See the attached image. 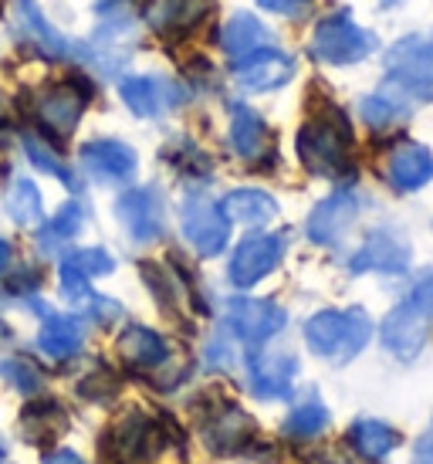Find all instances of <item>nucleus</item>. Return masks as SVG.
<instances>
[{
	"instance_id": "nucleus-19",
	"label": "nucleus",
	"mask_w": 433,
	"mask_h": 464,
	"mask_svg": "<svg viewBox=\"0 0 433 464\" xmlns=\"http://www.w3.org/2000/svg\"><path fill=\"white\" fill-rule=\"evenodd\" d=\"M34 109H38V122L48 132L72 136L85 112V95L75 85H48L44 92H38Z\"/></svg>"
},
{
	"instance_id": "nucleus-11",
	"label": "nucleus",
	"mask_w": 433,
	"mask_h": 464,
	"mask_svg": "<svg viewBox=\"0 0 433 464\" xmlns=\"http://www.w3.org/2000/svg\"><path fill=\"white\" fill-rule=\"evenodd\" d=\"M281 258H284V237L281 234H255V237H244L234 258H230V282L237 288H251L257 285L265 275L278 268Z\"/></svg>"
},
{
	"instance_id": "nucleus-41",
	"label": "nucleus",
	"mask_w": 433,
	"mask_h": 464,
	"mask_svg": "<svg viewBox=\"0 0 433 464\" xmlns=\"http://www.w3.org/2000/svg\"><path fill=\"white\" fill-rule=\"evenodd\" d=\"M386 4H393V0H386Z\"/></svg>"
},
{
	"instance_id": "nucleus-13",
	"label": "nucleus",
	"mask_w": 433,
	"mask_h": 464,
	"mask_svg": "<svg viewBox=\"0 0 433 464\" xmlns=\"http://www.w3.org/2000/svg\"><path fill=\"white\" fill-rule=\"evenodd\" d=\"M200 434L214 454H237L247 451V444L255 438V420L237 403H214V411L200 424Z\"/></svg>"
},
{
	"instance_id": "nucleus-3",
	"label": "nucleus",
	"mask_w": 433,
	"mask_h": 464,
	"mask_svg": "<svg viewBox=\"0 0 433 464\" xmlns=\"http://www.w3.org/2000/svg\"><path fill=\"white\" fill-rule=\"evenodd\" d=\"M372 339V323L362 309H345V312H319L305 323V343L308 349L322 356V360L345 366V362L359 356L366 343Z\"/></svg>"
},
{
	"instance_id": "nucleus-17",
	"label": "nucleus",
	"mask_w": 433,
	"mask_h": 464,
	"mask_svg": "<svg viewBox=\"0 0 433 464\" xmlns=\"http://www.w3.org/2000/svg\"><path fill=\"white\" fill-rule=\"evenodd\" d=\"M409 265V245L403 237H396L393 231H372L366 237V245L359 247L349 271L362 275V271H382V275H399Z\"/></svg>"
},
{
	"instance_id": "nucleus-4",
	"label": "nucleus",
	"mask_w": 433,
	"mask_h": 464,
	"mask_svg": "<svg viewBox=\"0 0 433 464\" xmlns=\"http://www.w3.org/2000/svg\"><path fill=\"white\" fill-rule=\"evenodd\" d=\"M372 48H376V38L366 27H359L349 11L322 17L312 34V54L325 65H356L362 58H370Z\"/></svg>"
},
{
	"instance_id": "nucleus-8",
	"label": "nucleus",
	"mask_w": 433,
	"mask_h": 464,
	"mask_svg": "<svg viewBox=\"0 0 433 464\" xmlns=\"http://www.w3.org/2000/svg\"><path fill=\"white\" fill-rule=\"evenodd\" d=\"M11 34L24 48L44 54L52 62H64L72 58L75 48L54 31V24L44 17V11L38 7V0H11Z\"/></svg>"
},
{
	"instance_id": "nucleus-27",
	"label": "nucleus",
	"mask_w": 433,
	"mask_h": 464,
	"mask_svg": "<svg viewBox=\"0 0 433 464\" xmlns=\"http://www.w3.org/2000/svg\"><path fill=\"white\" fill-rule=\"evenodd\" d=\"M207 11H210V0H156L149 11V24L163 34L190 31L193 24L204 21Z\"/></svg>"
},
{
	"instance_id": "nucleus-1",
	"label": "nucleus",
	"mask_w": 433,
	"mask_h": 464,
	"mask_svg": "<svg viewBox=\"0 0 433 464\" xmlns=\"http://www.w3.org/2000/svg\"><path fill=\"white\" fill-rule=\"evenodd\" d=\"M298 160L315 177H342L349 173V150H352V130L349 119L339 109H325L312 116L294 136Z\"/></svg>"
},
{
	"instance_id": "nucleus-16",
	"label": "nucleus",
	"mask_w": 433,
	"mask_h": 464,
	"mask_svg": "<svg viewBox=\"0 0 433 464\" xmlns=\"http://www.w3.org/2000/svg\"><path fill=\"white\" fill-rule=\"evenodd\" d=\"M356 218H359V197L352 190H335V194L325 197L312 210V218H308V237L315 245H339Z\"/></svg>"
},
{
	"instance_id": "nucleus-35",
	"label": "nucleus",
	"mask_w": 433,
	"mask_h": 464,
	"mask_svg": "<svg viewBox=\"0 0 433 464\" xmlns=\"http://www.w3.org/2000/svg\"><path fill=\"white\" fill-rule=\"evenodd\" d=\"M82 393L91 400H109L115 393V380L109 376V370H99V373L82 383Z\"/></svg>"
},
{
	"instance_id": "nucleus-38",
	"label": "nucleus",
	"mask_w": 433,
	"mask_h": 464,
	"mask_svg": "<svg viewBox=\"0 0 433 464\" xmlns=\"http://www.w3.org/2000/svg\"><path fill=\"white\" fill-rule=\"evenodd\" d=\"M44 464H82V458L75 451H54L44 458Z\"/></svg>"
},
{
	"instance_id": "nucleus-20",
	"label": "nucleus",
	"mask_w": 433,
	"mask_h": 464,
	"mask_svg": "<svg viewBox=\"0 0 433 464\" xmlns=\"http://www.w3.org/2000/svg\"><path fill=\"white\" fill-rule=\"evenodd\" d=\"M386 180L399 194H413L433 180V153L420 142H399L386 160Z\"/></svg>"
},
{
	"instance_id": "nucleus-24",
	"label": "nucleus",
	"mask_w": 433,
	"mask_h": 464,
	"mask_svg": "<svg viewBox=\"0 0 433 464\" xmlns=\"http://www.w3.org/2000/svg\"><path fill=\"white\" fill-rule=\"evenodd\" d=\"M220 210L230 224H244V227H261L268 224L274 214H278V200L265 190H230L224 200H220Z\"/></svg>"
},
{
	"instance_id": "nucleus-9",
	"label": "nucleus",
	"mask_w": 433,
	"mask_h": 464,
	"mask_svg": "<svg viewBox=\"0 0 433 464\" xmlns=\"http://www.w3.org/2000/svg\"><path fill=\"white\" fill-rule=\"evenodd\" d=\"M115 218L126 227V234L136 241V245H149L163 234L166 224V210H163V197L156 187H136V190H126V194L115 200Z\"/></svg>"
},
{
	"instance_id": "nucleus-36",
	"label": "nucleus",
	"mask_w": 433,
	"mask_h": 464,
	"mask_svg": "<svg viewBox=\"0 0 433 464\" xmlns=\"http://www.w3.org/2000/svg\"><path fill=\"white\" fill-rule=\"evenodd\" d=\"M413 464H433V424L423 430V438L413 448Z\"/></svg>"
},
{
	"instance_id": "nucleus-29",
	"label": "nucleus",
	"mask_w": 433,
	"mask_h": 464,
	"mask_svg": "<svg viewBox=\"0 0 433 464\" xmlns=\"http://www.w3.org/2000/svg\"><path fill=\"white\" fill-rule=\"evenodd\" d=\"M7 218L21 227H34L44 218V200L41 190L31 180H14L7 187Z\"/></svg>"
},
{
	"instance_id": "nucleus-30",
	"label": "nucleus",
	"mask_w": 433,
	"mask_h": 464,
	"mask_svg": "<svg viewBox=\"0 0 433 464\" xmlns=\"http://www.w3.org/2000/svg\"><path fill=\"white\" fill-rule=\"evenodd\" d=\"M21 146H24L27 160H31L41 173H48V177H54V180H62V183H72V169L64 167V160L48 146V140H41L38 132H24V136H21Z\"/></svg>"
},
{
	"instance_id": "nucleus-40",
	"label": "nucleus",
	"mask_w": 433,
	"mask_h": 464,
	"mask_svg": "<svg viewBox=\"0 0 433 464\" xmlns=\"http://www.w3.org/2000/svg\"><path fill=\"white\" fill-rule=\"evenodd\" d=\"M4 458H7V448H4V440H0V461H4Z\"/></svg>"
},
{
	"instance_id": "nucleus-32",
	"label": "nucleus",
	"mask_w": 433,
	"mask_h": 464,
	"mask_svg": "<svg viewBox=\"0 0 433 464\" xmlns=\"http://www.w3.org/2000/svg\"><path fill=\"white\" fill-rule=\"evenodd\" d=\"M0 376H4L17 393H24V397H38L41 387H44L41 370L27 360H4L0 362Z\"/></svg>"
},
{
	"instance_id": "nucleus-18",
	"label": "nucleus",
	"mask_w": 433,
	"mask_h": 464,
	"mask_svg": "<svg viewBox=\"0 0 433 464\" xmlns=\"http://www.w3.org/2000/svg\"><path fill=\"white\" fill-rule=\"evenodd\" d=\"M298 362L288 353H255L247 356V383L255 397H292Z\"/></svg>"
},
{
	"instance_id": "nucleus-15",
	"label": "nucleus",
	"mask_w": 433,
	"mask_h": 464,
	"mask_svg": "<svg viewBox=\"0 0 433 464\" xmlns=\"http://www.w3.org/2000/svg\"><path fill=\"white\" fill-rule=\"evenodd\" d=\"M140 160L119 140H91L82 146V169L99 183H126L136 177Z\"/></svg>"
},
{
	"instance_id": "nucleus-21",
	"label": "nucleus",
	"mask_w": 433,
	"mask_h": 464,
	"mask_svg": "<svg viewBox=\"0 0 433 464\" xmlns=\"http://www.w3.org/2000/svg\"><path fill=\"white\" fill-rule=\"evenodd\" d=\"M230 146L247 163H257L261 156H268L271 132L255 109H247V105H234L230 109Z\"/></svg>"
},
{
	"instance_id": "nucleus-2",
	"label": "nucleus",
	"mask_w": 433,
	"mask_h": 464,
	"mask_svg": "<svg viewBox=\"0 0 433 464\" xmlns=\"http://www.w3.org/2000/svg\"><path fill=\"white\" fill-rule=\"evenodd\" d=\"M430 325H433V271H423L420 278H417V285H413V292L382 319L380 339L396 360L409 362L417 360L420 349L427 346Z\"/></svg>"
},
{
	"instance_id": "nucleus-12",
	"label": "nucleus",
	"mask_w": 433,
	"mask_h": 464,
	"mask_svg": "<svg viewBox=\"0 0 433 464\" xmlns=\"http://www.w3.org/2000/svg\"><path fill=\"white\" fill-rule=\"evenodd\" d=\"M294 58L288 52H281V48H257V52L244 54L234 62V78H237V85L247 92H271V89H281V85H288L294 75Z\"/></svg>"
},
{
	"instance_id": "nucleus-34",
	"label": "nucleus",
	"mask_w": 433,
	"mask_h": 464,
	"mask_svg": "<svg viewBox=\"0 0 433 464\" xmlns=\"http://www.w3.org/2000/svg\"><path fill=\"white\" fill-rule=\"evenodd\" d=\"M64 261H72L82 275H89V278H99V275H109L115 268L112 255L105 251V247H85V251H75V255H68Z\"/></svg>"
},
{
	"instance_id": "nucleus-14",
	"label": "nucleus",
	"mask_w": 433,
	"mask_h": 464,
	"mask_svg": "<svg viewBox=\"0 0 433 464\" xmlns=\"http://www.w3.org/2000/svg\"><path fill=\"white\" fill-rule=\"evenodd\" d=\"M119 95L129 105V112H136L140 119H156L183 102V89H179L173 78H163V75L126 78L119 85Z\"/></svg>"
},
{
	"instance_id": "nucleus-10",
	"label": "nucleus",
	"mask_w": 433,
	"mask_h": 464,
	"mask_svg": "<svg viewBox=\"0 0 433 464\" xmlns=\"http://www.w3.org/2000/svg\"><path fill=\"white\" fill-rule=\"evenodd\" d=\"M284 309L268 298H230L227 302V329L247 346H261L271 335L284 329Z\"/></svg>"
},
{
	"instance_id": "nucleus-25",
	"label": "nucleus",
	"mask_w": 433,
	"mask_h": 464,
	"mask_svg": "<svg viewBox=\"0 0 433 464\" xmlns=\"http://www.w3.org/2000/svg\"><path fill=\"white\" fill-rule=\"evenodd\" d=\"M265 44H271V34L265 31V24L257 21V17H251V14H234L227 24H224V31H220V48L237 62V58H244V54L257 52V48H265Z\"/></svg>"
},
{
	"instance_id": "nucleus-22",
	"label": "nucleus",
	"mask_w": 433,
	"mask_h": 464,
	"mask_svg": "<svg viewBox=\"0 0 433 464\" xmlns=\"http://www.w3.org/2000/svg\"><path fill=\"white\" fill-rule=\"evenodd\" d=\"M119 356L132 370H159L169 356L166 339L146 325H129L126 333L119 335Z\"/></svg>"
},
{
	"instance_id": "nucleus-23",
	"label": "nucleus",
	"mask_w": 433,
	"mask_h": 464,
	"mask_svg": "<svg viewBox=\"0 0 433 464\" xmlns=\"http://www.w3.org/2000/svg\"><path fill=\"white\" fill-rule=\"evenodd\" d=\"M85 343V325L75 315H54L44 312V325L38 333V349L52 360H72Z\"/></svg>"
},
{
	"instance_id": "nucleus-6",
	"label": "nucleus",
	"mask_w": 433,
	"mask_h": 464,
	"mask_svg": "<svg viewBox=\"0 0 433 464\" xmlns=\"http://www.w3.org/2000/svg\"><path fill=\"white\" fill-rule=\"evenodd\" d=\"M179 224H183V237L190 241L200 258H216L227 247L230 220L224 218L220 204H214L207 194H190L183 200Z\"/></svg>"
},
{
	"instance_id": "nucleus-28",
	"label": "nucleus",
	"mask_w": 433,
	"mask_h": 464,
	"mask_svg": "<svg viewBox=\"0 0 433 464\" xmlns=\"http://www.w3.org/2000/svg\"><path fill=\"white\" fill-rule=\"evenodd\" d=\"M82 224H85V207L75 204V200L64 204L62 210H58V214L38 231V247L41 251H48V255H54L58 247H64L78 231H82Z\"/></svg>"
},
{
	"instance_id": "nucleus-26",
	"label": "nucleus",
	"mask_w": 433,
	"mask_h": 464,
	"mask_svg": "<svg viewBox=\"0 0 433 464\" xmlns=\"http://www.w3.org/2000/svg\"><path fill=\"white\" fill-rule=\"evenodd\" d=\"M349 444L356 448V454H362L366 461H380L390 451L399 448V434L386 420H372V417H362L349 427Z\"/></svg>"
},
{
	"instance_id": "nucleus-37",
	"label": "nucleus",
	"mask_w": 433,
	"mask_h": 464,
	"mask_svg": "<svg viewBox=\"0 0 433 464\" xmlns=\"http://www.w3.org/2000/svg\"><path fill=\"white\" fill-rule=\"evenodd\" d=\"M257 4H261L265 11H271V14H284V17H288V14H298V11H302V7H305L308 0H257Z\"/></svg>"
},
{
	"instance_id": "nucleus-33",
	"label": "nucleus",
	"mask_w": 433,
	"mask_h": 464,
	"mask_svg": "<svg viewBox=\"0 0 433 464\" xmlns=\"http://www.w3.org/2000/svg\"><path fill=\"white\" fill-rule=\"evenodd\" d=\"M58 278H62V295L72 302V305H89L95 292H91V278L89 275H82V271L72 265V261H62V271H58Z\"/></svg>"
},
{
	"instance_id": "nucleus-39",
	"label": "nucleus",
	"mask_w": 433,
	"mask_h": 464,
	"mask_svg": "<svg viewBox=\"0 0 433 464\" xmlns=\"http://www.w3.org/2000/svg\"><path fill=\"white\" fill-rule=\"evenodd\" d=\"M11 258H14V247L7 241H0V271L11 265Z\"/></svg>"
},
{
	"instance_id": "nucleus-31",
	"label": "nucleus",
	"mask_w": 433,
	"mask_h": 464,
	"mask_svg": "<svg viewBox=\"0 0 433 464\" xmlns=\"http://www.w3.org/2000/svg\"><path fill=\"white\" fill-rule=\"evenodd\" d=\"M325 427H329V411L322 407L319 400H308V403H302L284 420V434L292 440H308V438H319Z\"/></svg>"
},
{
	"instance_id": "nucleus-5",
	"label": "nucleus",
	"mask_w": 433,
	"mask_h": 464,
	"mask_svg": "<svg viewBox=\"0 0 433 464\" xmlns=\"http://www.w3.org/2000/svg\"><path fill=\"white\" fill-rule=\"evenodd\" d=\"M386 82H393L413 99H430L433 92V34H409L396 41L382 58Z\"/></svg>"
},
{
	"instance_id": "nucleus-7",
	"label": "nucleus",
	"mask_w": 433,
	"mask_h": 464,
	"mask_svg": "<svg viewBox=\"0 0 433 464\" xmlns=\"http://www.w3.org/2000/svg\"><path fill=\"white\" fill-rule=\"evenodd\" d=\"M166 430H169V417L153 420L142 411H129L109 434V444L119 458H126L132 464H146L159 458V451L166 448Z\"/></svg>"
}]
</instances>
